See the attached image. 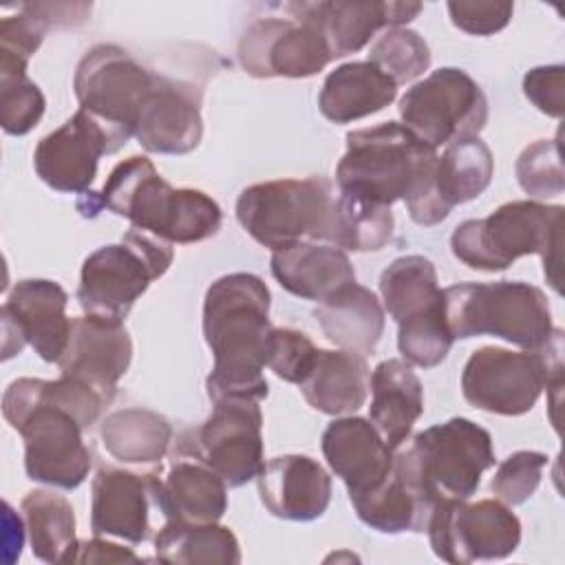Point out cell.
I'll return each instance as SVG.
<instances>
[{
  "mask_svg": "<svg viewBox=\"0 0 565 565\" xmlns=\"http://www.w3.org/2000/svg\"><path fill=\"white\" fill-rule=\"evenodd\" d=\"M519 185L534 199L558 196L565 190V174L561 161V135L554 139H539L523 148L516 159Z\"/></svg>",
  "mask_w": 565,
  "mask_h": 565,
  "instance_id": "74e56055",
  "label": "cell"
},
{
  "mask_svg": "<svg viewBox=\"0 0 565 565\" xmlns=\"http://www.w3.org/2000/svg\"><path fill=\"white\" fill-rule=\"evenodd\" d=\"M395 466L430 499H470L481 475L494 466L492 437L466 417H452L417 433L395 455Z\"/></svg>",
  "mask_w": 565,
  "mask_h": 565,
  "instance_id": "52a82bcc",
  "label": "cell"
},
{
  "mask_svg": "<svg viewBox=\"0 0 565 565\" xmlns=\"http://www.w3.org/2000/svg\"><path fill=\"white\" fill-rule=\"evenodd\" d=\"M404 126L426 146L439 148L477 137L488 121V97L461 68L446 66L413 84L399 99Z\"/></svg>",
  "mask_w": 565,
  "mask_h": 565,
  "instance_id": "7c38bea8",
  "label": "cell"
},
{
  "mask_svg": "<svg viewBox=\"0 0 565 565\" xmlns=\"http://www.w3.org/2000/svg\"><path fill=\"white\" fill-rule=\"evenodd\" d=\"M395 218L391 205L375 203L353 192H340L333 201L327 241L353 252H377L393 238Z\"/></svg>",
  "mask_w": 565,
  "mask_h": 565,
  "instance_id": "d590c367",
  "label": "cell"
},
{
  "mask_svg": "<svg viewBox=\"0 0 565 565\" xmlns=\"http://www.w3.org/2000/svg\"><path fill=\"white\" fill-rule=\"evenodd\" d=\"M358 519L382 534L426 532L435 501H430L393 461V470L371 490L351 499Z\"/></svg>",
  "mask_w": 565,
  "mask_h": 565,
  "instance_id": "f546056e",
  "label": "cell"
},
{
  "mask_svg": "<svg viewBox=\"0 0 565 565\" xmlns=\"http://www.w3.org/2000/svg\"><path fill=\"white\" fill-rule=\"evenodd\" d=\"M68 296L55 280L26 278L15 282L0 316L4 329V360L31 344L44 362H57L66 349L71 322Z\"/></svg>",
  "mask_w": 565,
  "mask_h": 565,
  "instance_id": "2e32d148",
  "label": "cell"
},
{
  "mask_svg": "<svg viewBox=\"0 0 565 565\" xmlns=\"http://www.w3.org/2000/svg\"><path fill=\"white\" fill-rule=\"evenodd\" d=\"M331 60L322 33L298 18H260L238 42V64L252 77H311Z\"/></svg>",
  "mask_w": 565,
  "mask_h": 565,
  "instance_id": "9a60e30c",
  "label": "cell"
},
{
  "mask_svg": "<svg viewBox=\"0 0 565 565\" xmlns=\"http://www.w3.org/2000/svg\"><path fill=\"white\" fill-rule=\"evenodd\" d=\"M46 99L35 82L22 75H0V124L9 135H26L44 115Z\"/></svg>",
  "mask_w": 565,
  "mask_h": 565,
  "instance_id": "ab89813d",
  "label": "cell"
},
{
  "mask_svg": "<svg viewBox=\"0 0 565 565\" xmlns=\"http://www.w3.org/2000/svg\"><path fill=\"white\" fill-rule=\"evenodd\" d=\"M316 344L296 329H271L267 347V366L285 382L300 384L316 360Z\"/></svg>",
  "mask_w": 565,
  "mask_h": 565,
  "instance_id": "7bdbcfd3",
  "label": "cell"
},
{
  "mask_svg": "<svg viewBox=\"0 0 565 565\" xmlns=\"http://www.w3.org/2000/svg\"><path fill=\"white\" fill-rule=\"evenodd\" d=\"M563 205L508 201L486 218L459 223L450 236L455 258L479 271H503L516 258L539 254L545 278L561 294Z\"/></svg>",
  "mask_w": 565,
  "mask_h": 565,
  "instance_id": "277c9868",
  "label": "cell"
},
{
  "mask_svg": "<svg viewBox=\"0 0 565 565\" xmlns=\"http://www.w3.org/2000/svg\"><path fill=\"white\" fill-rule=\"evenodd\" d=\"M271 274L289 294L322 302L355 282L351 258L335 245L296 243L271 254Z\"/></svg>",
  "mask_w": 565,
  "mask_h": 565,
  "instance_id": "484cf974",
  "label": "cell"
},
{
  "mask_svg": "<svg viewBox=\"0 0 565 565\" xmlns=\"http://www.w3.org/2000/svg\"><path fill=\"white\" fill-rule=\"evenodd\" d=\"M258 494L269 514L285 521H313L331 501V477L307 455H280L256 475Z\"/></svg>",
  "mask_w": 565,
  "mask_h": 565,
  "instance_id": "603a6c76",
  "label": "cell"
},
{
  "mask_svg": "<svg viewBox=\"0 0 565 565\" xmlns=\"http://www.w3.org/2000/svg\"><path fill=\"white\" fill-rule=\"evenodd\" d=\"M437 150L419 141L404 124L384 121L347 135V152L335 168L340 192H353L382 205L413 201L428 185Z\"/></svg>",
  "mask_w": 565,
  "mask_h": 565,
  "instance_id": "5b68a950",
  "label": "cell"
},
{
  "mask_svg": "<svg viewBox=\"0 0 565 565\" xmlns=\"http://www.w3.org/2000/svg\"><path fill=\"white\" fill-rule=\"evenodd\" d=\"M90 7V2H24L20 4V11L44 20L49 26H68L84 22Z\"/></svg>",
  "mask_w": 565,
  "mask_h": 565,
  "instance_id": "bcb514c9",
  "label": "cell"
},
{
  "mask_svg": "<svg viewBox=\"0 0 565 565\" xmlns=\"http://www.w3.org/2000/svg\"><path fill=\"white\" fill-rule=\"evenodd\" d=\"M545 466L547 455L536 450H516L499 463L490 488L505 505H521L536 492Z\"/></svg>",
  "mask_w": 565,
  "mask_h": 565,
  "instance_id": "b9f144b4",
  "label": "cell"
},
{
  "mask_svg": "<svg viewBox=\"0 0 565 565\" xmlns=\"http://www.w3.org/2000/svg\"><path fill=\"white\" fill-rule=\"evenodd\" d=\"M397 327V349L408 364L433 369L446 360L452 347V335L444 320V307Z\"/></svg>",
  "mask_w": 565,
  "mask_h": 565,
  "instance_id": "f35d334b",
  "label": "cell"
},
{
  "mask_svg": "<svg viewBox=\"0 0 565 565\" xmlns=\"http://www.w3.org/2000/svg\"><path fill=\"white\" fill-rule=\"evenodd\" d=\"M135 137L148 152H192L203 137L201 88L157 73L154 84L137 115Z\"/></svg>",
  "mask_w": 565,
  "mask_h": 565,
  "instance_id": "ffe728a7",
  "label": "cell"
},
{
  "mask_svg": "<svg viewBox=\"0 0 565 565\" xmlns=\"http://www.w3.org/2000/svg\"><path fill=\"white\" fill-rule=\"evenodd\" d=\"M395 95L397 84L375 64L347 62L327 75L318 106L329 121L349 124L380 113Z\"/></svg>",
  "mask_w": 565,
  "mask_h": 565,
  "instance_id": "f1b7e54d",
  "label": "cell"
},
{
  "mask_svg": "<svg viewBox=\"0 0 565 565\" xmlns=\"http://www.w3.org/2000/svg\"><path fill=\"white\" fill-rule=\"evenodd\" d=\"M369 62L399 86L413 82L430 66V49L417 31L393 26L373 42Z\"/></svg>",
  "mask_w": 565,
  "mask_h": 565,
  "instance_id": "8d00e7d4",
  "label": "cell"
},
{
  "mask_svg": "<svg viewBox=\"0 0 565 565\" xmlns=\"http://www.w3.org/2000/svg\"><path fill=\"white\" fill-rule=\"evenodd\" d=\"M426 532L435 556L455 565L505 558L521 543V521L499 499L437 501Z\"/></svg>",
  "mask_w": 565,
  "mask_h": 565,
  "instance_id": "4fadbf2b",
  "label": "cell"
},
{
  "mask_svg": "<svg viewBox=\"0 0 565 565\" xmlns=\"http://www.w3.org/2000/svg\"><path fill=\"white\" fill-rule=\"evenodd\" d=\"M154 554L174 565H236L241 545L234 532L218 523L163 521L154 534Z\"/></svg>",
  "mask_w": 565,
  "mask_h": 565,
  "instance_id": "1f68e13d",
  "label": "cell"
},
{
  "mask_svg": "<svg viewBox=\"0 0 565 565\" xmlns=\"http://www.w3.org/2000/svg\"><path fill=\"white\" fill-rule=\"evenodd\" d=\"M117 152L108 130L86 110H77L57 130L40 139L33 152L38 177L57 192H86L95 181L99 157Z\"/></svg>",
  "mask_w": 565,
  "mask_h": 565,
  "instance_id": "e0dca14e",
  "label": "cell"
},
{
  "mask_svg": "<svg viewBox=\"0 0 565 565\" xmlns=\"http://www.w3.org/2000/svg\"><path fill=\"white\" fill-rule=\"evenodd\" d=\"M291 18L313 24L335 57L360 51L380 29H393L411 22L422 2H289Z\"/></svg>",
  "mask_w": 565,
  "mask_h": 565,
  "instance_id": "7402d4cb",
  "label": "cell"
},
{
  "mask_svg": "<svg viewBox=\"0 0 565 565\" xmlns=\"http://www.w3.org/2000/svg\"><path fill=\"white\" fill-rule=\"evenodd\" d=\"M322 455L349 490V499L371 490L393 470V448L364 417L333 419L322 433Z\"/></svg>",
  "mask_w": 565,
  "mask_h": 565,
  "instance_id": "cb8c5ba5",
  "label": "cell"
},
{
  "mask_svg": "<svg viewBox=\"0 0 565 565\" xmlns=\"http://www.w3.org/2000/svg\"><path fill=\"white\" fill-rule=\"evenodd\" d=\"M369 422L388 448H399L424 413V388L406 360H384L371 373Z\"/></svg>",
  "mask_w": 565,
  "mask_h": 565,
  "instance_id": "d4e9b609",
  "label": "cell"
},
{
  "mask_svg": "<svg viewBox=\"0 0 565 565\" xmlns=\"http://www.w3.org/2000/svg\"><path fill=\"white\" fill-rule=\"evenodd\" d=\"M163 521L216 523L227 510V483L201 461H174L159 488Z\"/></svg>",
  "mask_w": 565,
  "mask_h": 565,
  "instance_id": "4dcf8cb0",
  "label": "cell"
},
{
  "mask_svg": "<svg viewBox=\"0 0 565 565\" xmlns=\"http://www.w3.org/2000/svg\"><path fill=\"white\" fill-rule=\"evenodd\" d=\"M130 358L132 340L124 320L86 313L71 322L68 342L57 366L62 375L93 386L110 402L117 382L130 366Z\"/></svg>",
  "mask_w": 565,
  "mask_h": 565,
  "instance_id": "44dd1931",
  "label": "cell"
},
{
  "mask_svg": "<svg viewBox=\"0 0 565 565\" xmlns=\"http://www.w3.org/2000/svg\"><path fill=\"white\" fill-rule=\"evenodd\" d=\"M157 73L141 66L117 44H97L79 60L73 77L79 108L93 115L110 135L115 148L135 137L137 115Z\"/></svg>",
  "mask_w": 565,
  "mask_h": 565,
  "instance_id": "8fae6325",
  "label": "cell"
},
{
  "mask_svg": "<svg viewBox=\"0 0 565 565\" xmlns=\"http://www.w3.org/2000/svg\"><path fill=\"white\" fill-rule=\"evenodd\" d=\"M172 243L130 227L121 243L104 245L86 256L77 300L90 316L124 320L148 285L172 265Z\"/></svg>",
  "mask_w": 565,
  "mask_h": 565,
  "instance_id": "30bf717a",
  "label": "cell"
},
{
  "mask_svg": "<svg viewBox=\"0 0 565 565\" xmlns=\"http://www.w3.org/2000/svg\"><path fill=\"white\" fill-rule=\"evenodd\" d=\"M563 384V331L541 351H508L481 347L472 351L461 373V393L479 411L494 415H523L534 408L543 388Z\"/></svg>",
  "mask_w": 565,
  "mask_h": 565,
  "instance_id": "ba28073f",
  "label": "cell"
},
{
  "mask_svg": "<svg viewBox=\"0 0 565 565\" xmlns=\"http://www.w3.org/2000/svg\"><path fill=\"white\" fill-rule=\"evenodd\" d=\"M380 294L397 324L444 307V289L437 285L435 265L419 254L395 258L380 276Z\"/></svg>",
  "mask_w": 565,
  "mask_h": 565,
  "instance_id": "d6a6232c",
  "label": "cell"
},
{
  "mask_svg": "<svg viewBox=\"0 0 565 565\" xmlns=\"http://www.w3.org/2000/svg\"><path fill=\"white\" fill-rule=\"evenodd\" d=\"M106 402L99 391L68 375L13 380L2 397V413L24 439L29 479L75 490L93 461L82 433L97 422Z\"/></svg>",
  "mask_w": 565,
  "mask_h": 565,
  "instance_id": "6da1fadb",
  "label": "cell"
},
{
  "mask_svg": "<svg viewBox=\"0 0 565 565\" xmlns=\"http://www.w3.org/2000/svg\"><path fill=\"white\" fill-rule=\"evenodd\" d=\"M298 386L311 408L327 415H349L364 406L371 371L358 353L318 349L309 373Z\"/></svg>",
  "mask_w": 565,
  "mask_h": 565,
  "instance_id": "83f0119b",
  "label": "cell"
},
{
  "mask_svg": "<svg viewBox=\"0 0 565 565\" xmlns=\"http://www.w3.org/2000/svg\"><path fill=\"white\" fill-rule=\"evenodd\" d=\"M124 216L132 227L168 243H199L221 230V205L201 190L172 188L146 157H128L117 163L99 192L86 190L77 201L82 216L99 210Z\"/></svg>",
  "mask_w": 565,
  "mask_h": 565,
  "instance_id": "3957f363",
  "label": "cell"
},
{
  "mask_svg": "<svg viewBox=\"0 0 565 565\" xmlns=\"http://www.w3.org/2000/svg\"><path fill=\"white\" fill-rule=\"evenodd\" d=\"M333 201V185L324 177L276 179L245 188L236 218L254 241L280 252L305 238L327 241Z\"/></svg>",
  "mask_w": 565,
  "mask_h": 565,
  "instance_id": "9c48e42d",
  "label": "cell"
},
{
  "mask_svg": "<svg viewBox=\"0 0 565 565\" xmlns=\"http://www.w3.org/2000/svg\"><path fill=\"white\" fill-rule=\"evenodd\" d=\"M31 552L44 563H73L77 552L75 514L66 497L51 490H31L20 503Z\"/></svg>",
  "mask_w": 565,
  "mask_h": 565,
  "instance_id": "836d02e7",
  "label": "cell"
},
{
  "mask_svg": "<svg viewBox=\"0 0 565 565\" xmlns=\"http://www.w3.org/2000/svg\"><path fill=\"white\" fill-rule=\"evenodd\" d=\"M313 316L329 342L362 358L375 351L384 333V309L377 296L358 282L324 298Z\"/></svg>",
  "mask_w": 565,
  "mask_h": 565,
  "instance_id": "4316f807",
  "label": "cell"
},
{
  "mask_svg": "<svg viewBox=\"0 0 565 565\" xmlns=\"http://www.w3.org/2000/svg\"><path fill=\"white\" fill-rule=\"evenodd\" d=\"M161 479L104 466L90 486V530L95 536H117L143 543L152 534V512L159 508Z\"/></svg>",
  "mask_w": 565,
  "mask_h": 565,
  "instance_id": "ac0fdd59",
  "label": "cell"
},
{
  "mask_svg": "<svg viewBox=\"0 0 565 565\" xmlns=\"http://www.w3.org/2000/svg\"><path fill=\"white\" fill-rule=\"evenodd\" d=\"M525 97L545 115L561 119L565 113V68L563 64L536 66L523 77Z\"/></svg>",
  "mask_w": 565,
  "mask_h": 565,
  "instance_id": "ee69618b",
  "label": "cell"
},
{
  "mask_svg": "<svg viewBox=\"0 0 565 565\" xmlns=\"http://www.w3.org/2000/svg\"><path fill=\"white\" fill-rule=\"evenodd\" d=\"M51 26L24 11L7 15L0 22V75L26 73L31 55L40 49Z\"/></svg>",
  "mask_w": 565,
  "mask_h": 565,
  "instance_id": "60d3db41",
  "label": "cell"
},
{
  "mask_svg": "<svg viewBox=\"0 0 565 565\" xmlns=\"http://www.w3.org/2000/svg\"><path fill=\"white\" fill-rule=\"evenodd\" d=\"M494 159L479 137L448 143L437 157L426 190L406 203L408 214L419 225L441 223L455 205L477 199L492 181Z\"/></svg>",
  "mask_w": 565,
  "mask_h": 565,
  "instance_id": "d6986e66",
  "label": "cell"
},
{
  "mask_svg": "<svg viewBox=\"0 0 565 565\" xmlns=\"http://www.w3.org/2000/svg\"><path fill=\"white\" fill-rule=\"evenodd\" d=\"M269 289L247 271L216 278L203 300V335L214 355L205 380L212 402L227 397L265 399L269 393L263 369L271 335Z\"/></svg>",
  "mask_w": 565,
  "mask_h": 565,
  "instance_id": "7a4b0ae2",
  "label": "cell"
},
{
  "mask_svg": "<svg viewBox=\"0 0 565 565\" xmlns=\"http://www.w3.org/2000/svg\"><path fill=\"white\" fill-rule=\"evenodd\" d=\"M512 11L510 2H448L452 24L470 35H492L505 29Z\"/></svg>",
  "mask_w": 565,
  "mask_h": 565,
  "instance_id": "f6af8a7d",
  "label": "cell"
},
{
  "mask_svg": "<svg viewBox=\"0 0 565 565\" xmlns=\"http://www.w3.org/2000/svg\"><path fill=\"white\" fill-rule=\"evenodd\" d=\"M210 417L181 437V450L212 468L230 488H238L263 468V413L256 399L212 402Z\"/></svg>",
  "mask_w": 565,
  "mask_h": 565,
  "instance_id": "5bb4252c",
  "label": "cell"
},
{
  "mask_svg": "<svg viewBox=\"0 0 565 565\" xmlns=\"http://www.w3.org/2000/svg\"><path fill=\"white\" fill-rule=\"evenodd\" d=\"M121 561H141L132 550L117 543H108L99 536L90 541H79L73 563H121Z\"/></svg>",
  "mask_w": 565,
  "mask_h": 565,
  "instance_id": "7dc6e473",
  "label": "cell"
},
{
  "mask_svg": "<svg viewBox=\"0 0 565 565\" xmlns=\"http://www.w3.org/2000/svg\"><path fill=\"white\" fill-rule=\"evenodd\" d=\"M444 320L452 340L494 335L525 351L545 349L556 333L547 296L523 280L446 287Z\"/></svg>",
  "mask_w": 565,
  "mask_h": 565,
  "instance_id": "8992f818",
  "label": "cell"
},
{
  "mask_svg": "<svg viewBox=\"0 0 565 565\" xmlns=\"http://www.w3.org/2000/svg\"><path fill=\"white\" fill-rule=\"evenodd\" d=\"M104 448L124 463H152L163 459L172 441L168 419L148 408H121L99 426Z\"/></svg>",
  "mask_w": 565,
  "mask_h": 565,
  "instance_id": "e575fe53",
  "label": "cell"
}]
</instances>
